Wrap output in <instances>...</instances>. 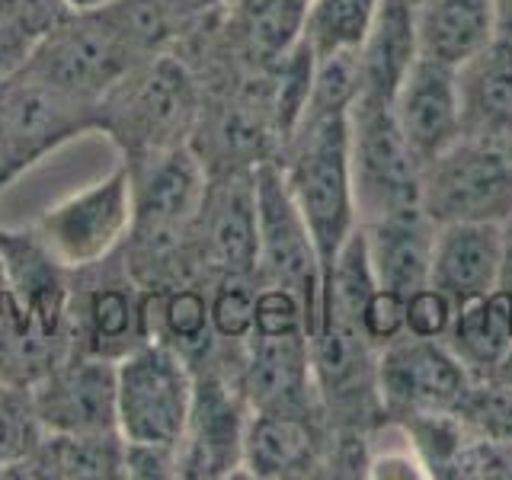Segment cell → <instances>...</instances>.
Wrapping results in <instances>:
<instances>
[{
	"label": "cell",
	"mask_w": 512,
	"mask_h": 480,
	"mask_svg": "<svg viewBox=\"0 0 512 480\" xmlns=\"http://www.w3.org/2000/svg\"><path fill=\"white\" fill-rule=\"evenodd\" d=\"M45 426L32 407L29 388L0 384V477H10L39 445Z\"/></svg>",
	"instance_id": "cell-28"
},
{
	"label": "cell",
	"mask_w": 512,
	"mask_h": 480,
	"mask_svg": "<svg viewBox=\"0 0 512 480\" xmlns=\"http://www.w3.org/2000/svg\"><path fill=\"white\" fill-rule=\"evenodd\" d=\"M84 132H96V103L77 100L26 68L0 80V189Z\"/></svg>",
	"instance_id": "cell-6"
},
{
	"label": "cell",
	"mask_w": 512,
	"mask_h": 480,
	"mask_svg": "<svg viewBox=\"0 0 512 480\" xmlns=\"http://www.w3.org/2000/svg\"><path fill=\"white\" fill-rule=\"evenodd\" d=\"M256 176V224H260V253H256V282L282 285L295 292L304 308L308 336L317 330L320 320V260L308 224H304L292 192L285 186L282 167L276 157L260 160L253 170Z\"/></svg>",
	"instance_id": "cell-10"
},
{
	"label": "cell",
	"mask_w": 512,
	"mask_h": 480,
	"mask_svg": "<svg viewBox=\"0 0 512 480\" xmlns=\"http://www.w3.org/2000/svg\"><path fill=\"white\" fill-rule=\"evenodd\" d=\"M29 394L45 432H119L112 359L68 352Z\"/></svg>",
	"instance_id": "cell-14"
},
{
	"label": "cell",
	"mask_w": 512,
	"mask_h": 480,
	"mask_svg": "<svg viewBox=\"0 0 512 480\" xmlns=\"http://www.w3.org/2000/svg\"><path fill=\"white\" fill-rule=\"evenodd\" d=\"M416 48L420 58L461 68L496 39L493 0H416Z\"/></svg>",
	"instance_id": "cell-22"
},
{
	"label": "cell",
	"mask_w": 512,
	"mask_h": 480,
	"mask_svg": "<svg viewBox=\"0 0 512 480\" xmlns=\"http://www.w3.org/2000/svg\"><path fill=\"white\" fill-rule=\"evenodd\" d=\"M410 4H416V0H410Z\"/></svg>",
	"instance_id": "cell-38"
},
{
	"label": "cell",
	"mask_w": 512,
	"mask_h": 480,
	"mask_svg": "<svg viewBox=\"0 0 512 480\" xmlns=\"http://www.w3.org/2000/svg\"><path fill=\"white\" fill-rule=\"evenodd\" d=\"M36 42L39 36L29 26L10 20V16H0V80L23 71V64L29 61Z\"/></svg>",
	"instance_id": "cell-32"
},
{
	"label": "cell",
	"mask_w": 512,
	"mask_h": 480,
	"mask_svg": "<svg viewBox=\"0 0 512 480\" xmlns=\"http://www.w3.org/2000/svg\"><path fill=\"white\" fill-rule=\"evenodd\" d=\"M324 464L327 442L320 439L311 413L250 410L240 474L260 480H288L308 477Z\"/></svg>",
	"instance_id": "cell-18"
},
{
	"label": "cell",
	"mask_w": 512,
	"mask_h": 480,
	"mask_svg": "<svg viewBox=\"0 0 512 480\" xmlns=\"http://www.w3.org/2000/svg\"><path fill=\"white\" fill-rule=\"evenodd\" d=\"M135 221L132 173L119 160L103 180L71 192L29 224L64 269H87L125 247Z\"/></svg>",
	"instance_id": "cell-8"
},
{
	"label": "cell",
	"mask_w": 512,
	"mask_h": 480,
	"mask_svg": "<svg viewBox=\"0 0 512 480\" xmlns=\"http://www.w3.org/2000/svg\"><path fill=\"white\" fill-rule=\"evenodd\" d=\"M503 224H436L429 285L442 288L455 304L487 295L500 285Z\"/></svg>",
	"instance_id": "cell-19"
},
{
	"label": "cell",
	"mask_w": 512,
	"mask_h": 480,
	"mask_svg": "<svg viewBox=\"0 0 512 480\" xmlns=\"http://www.w3.org/2000/svg\"><path fill=\"white\" fill-rule=\"evenodd\" d=\"M256 167L212 173L205 205L192 231V253L202 279L256 276L260 224H256Z\"/></svg>",
	"instance_id": "cell-13"
},
{
	"label": "cell",
	"mask_w": 512,
	"mask_h": 480,
	"mask_svg": "<svg viewBox=\"0 0 512 480\" xmlns=\"http://www.w3.org/2000/svg\"><path fill=\"white\" fill-rule=\"evenodd\" d=\"M196 368L180 349L151 336L116 362V429L132 445L180 448Z\"/></svg>",
	"instance_id": "cell-3"
},
{
	"label": "cell",
	"mask_w": 512,
	"mask_h": 480,
	"mask_svg": "<svg viewBox=\"0 0 512 480\" xmlns=\"http://www.w3.org/2000/svg\"><path fill=\"white\" fill-rule=\"evenodd\" d=\"M349 167L359 224L420 205L423 164L397 128L391 103L356 96L349 106Z\"/></svg>",
	"instance_id": "cell-7"
},
{
	"label": "cell",
	"mask_w": 512,
	"mask_h": 480,
	"mask_svg": "<svg viewBox=\"0 0 512 480\" xmlns=\"http://www.w3.org/2000/svg\"><path fill=\"white\" fill-rule=\"evenodd\" d=\"M138 61L144 58L103 10H71L36 42L23 68L77 100L100 103Z\"/></svg>",
	"instance_id": "cell-9"
},
{
	"label": "cell",
	"mask_w": 512,
	"mask_h": 480,
	"mask_svg": "<svg viewBox=\"0 0 512 480\" xmlns=\"http://www.w3.org/2000/svg\"><path fill=\"white\" fill-rule=\"evenodd\" d=\"M68 340L71 352L112 362L151 340V288L135 279L122 250L71 272Z\"/></svg>",
	"instance_id": "cell-5"
},
{
	"label": "cell",
	"mask_w": 512,
	"mask_h": 480,
	"mask_svg": "<svg viewBox=\"0 0 512 480\" xmlns=\"http://www.w3.org/2000/svg\"><path fill=\"white\" fill-rule=\"evenodd\" d=\"M445 343L474 378H490L512 346V295L496 285L487 295L455 304Z\"/></svg>",
	"instance_id": "cell-25"
},
{
	"label": "cell",
	"mask_w": 512,
	"mask_h": 480,
	"mask_svg": "<svg viewBox=\"0 0 512 480\" xmlns=\"http://www.w3.org/2000/svg\"><path fill=\"white\" fill-rule=\"evenodd\" d=\"M493 381H503V384H512V346H509V352L503 356V362L493 368V375H490Z\"/></svg>",
	"instance_id": "cell-35"
},
{
	"label": "cell",
	"mask_w": 512,
	"mask_h": 480,
	"mask_svg": "<svg viewBox=\"0 0 512 480\" xmlns=\"http://www.w3.org/2000/svg\"><path fill=\"white\" fill-rule=\"evenodd\" d=\"M276 164L311 231L320 276L327 285L336 256L359 231V205L349 167V112L304 119L279 148Z\"/></svg>",
	"instance_id": "cell-1"
},
{
	"label": "cell",
	"mask_w": 512,
	"mask_h": 480,
	"mask_svg": "<svg viewBox=\"0 0 512 480\" xmlns=\"http://www.w3.org/2000/svg\"><path fill=\"white\" fill-rule=\"evenodd\" d=\"M391 112L420 164H429L461 135V103L455 68L416 58L404 84L397 87Z\"/></svg>",
	"instance_id": "cell-17"
},
{
	"label": "cell",
	"mask_w": 512,
	"mask_h": 480,
	"mask_svg": "<svg viewBox=\"0 0 512 480\" xmlns=\"http://www.w3.org/2000/svg\"><path fill=\"white\" fill-rule=\"evenodd\" d=\"M10 477L116 480L125 477V442L119 432H42L32 455Z\"/></svg>",
	"instance_id": "cell-24"
},
{
	"label": "cell",
	"mask_w": 512,
	"mask_h": 480,
	"mask_svg": "<svg viewBox=\"0 0 512 480\" xmlns=\"http://www.w3.org/2000/svg\"><path fill=\"white\" fill-rule=\"evenodd\" d=\"M359 327L365 333V340L375 349H384L394 343L397 336L407 333V298L391 288L375 285L365 295L362 311H359Z\"/></svg>",
	"instance_id": "cell-29"
},
{
	"label": "cell",
	"mask_w": 512,
	"mask_h": 480,
	"mask_svg": "<svg viewBox=\"0 0 512 480\" xmlns=\"http://www.w3.org/2000/svg\"><path fill=\"white\" fill-rule=\"evenodd\" d=\"M247 420L250 404L234 372L218 365V359L196 365V388L180 442V477L221 480L240 474Z\"/></svg>",
	"instance_id": "cell-12"
},
{
	"label": "cell",
	"mask_w": 512,
	"mask_h": 480,
	"mask_svg": "<svg viewBox=\"0 0 512 480\" xmlns=\"http://www.w3.org/2000/svg\"><path fill=\"white\" fill-rule=\"evenodd\" d=\"M151 336L180 349L192 368L215 356V330L208 314V282H176L151 292Z\"/></svg>",
	"instance_id": "cell-26"
},
{
	"label": "cell",
	"mask_w": 512,
	"mask_h": 480,
	"mask_svg": "<svg viewBox=\"0 0 512 480\" xmlns=\"http://www.w3.org/2000/svg\"><path fill=\"white\" fill-rule=\"evenodd\" d=\"M455 317V301L442 288L423 285L407 295V333L426 340H445Z\"/></svg>",
	"instance_id": "cell-30"
},
{
	"label": "cell",
	"mask_w": 512,
	"mask_h": 480,
	"mask_svg": "<svg viewBox=\"0 0 512 480\" xmlns=\"http://www.w3.org/2000/svg\"><path fill=\"white\" fill-rule=\"evenodd\" d=\"M202 96V80L180 52H157L96 103V132L116 144L122 160L189 144Z\"/></svg>",
	"instance_id": "cell-2"
},
{
	"label": "cell",
	"mask_w": 512,
	"mask_h": 480,
	"mask_svg": "<svg viewBox=\"0 0 512 480\" xmlns=\"http://www.w3.org/2000/svg\"><path fill=\"white\" fill-rule=\"evenodd\" d=\"M71 10H100L106 4H112V0H64Z\"/></svg>",
	"instance_id": "cell-36"
},
{
	"label": "cell",
	"mask_w": 512,
	"mask_h": 480,
	"mask_svg": "<svg viewBox=\"0 0 512 480\" xmlns=\"http://www.w3.org/2000/svg\"><path fill=\"white\" fill-rule=\"evenodd\" d=\"M7 298H10V288H7V269H4V256H0V317H4Z\"/></svg>",
	"instance_id": "cell-37"
},
{
	"label": "cell",
	"mask_w": 512,
	"mask_h": 480,
	"mask_svg": "<svg viewBox=\"0 0 512 480\" xmlns=\"http://www.w3.org/2000/svg\"><path fill=\"white\" fill-rule=\"evenodd\" d=\"M256 276H218L208 279V314H212L215 343L237 349L253 333L256 314Z\"/></svg>",
	"instance_id": "cell-27"
},
{
	"label": "cell",
	"mask_w": 512,
	"mask_h": 480,
	"mask_svg": "<svg viewBox=\"0 0 512 480\" xmlns=\"http://www.w3.org/2000/svg\"><path fill=\"white\" fill-rule=\"evenodd\" d=\"M461 135L512 141V42L496 36L455 68Z\"/></svg>",
	"instance_id": "cell-21"
},
{
	"label": "cell",
	"mask_w": 512,
	"mask_h": 480,
	"mask_svg": "<svg viewBox=\"0 0 512 480\" xmlns=\"http://www.w3.org/2000/svg\"><path fill=\"white\" fill-rule=\"evenodd\" d=\"M125 477H138V480L180 477V448L125 442Z\"/></svg>",
	"instance_id": "cell-31"
},
{
	"label": "cell",
	"mask_w": 512,
	"mask_h": 480,
	"mask_svg": "<svg viewBox=\"0 0 512 480\" xmlns=\"http://www.w3.org/2000/svg\"><path fill=\"white\" fill-rule=\"evenodd\" d=\"M420 58L410 0H381L375 20L359 42V96L391 103L407 71Z\"/></svg>",
	"instance_id": "cell-23"
},
{
	"label": "cell",
	"mask_w": 512,
	"mask_h": 480,
	"mask_svg": "<svg viewBox=\"0 0 512 480\" xmlns=\"http://www.w3.org/2000/svg\"><path fill=\"white\" fill-rule=\"evenodd\" d=\"M420 208L432 224H509L512 141L458 135L423 164Z\"/></svg>",
	"instance_id": "cell-4"
},
{
	"label": "cell",
	"mask_w": 512,
	"mask_h": 480,
	"mask_svg": "<svg viewBox=\"0 0 512 480\" xmlns=\"http://www.w3.org/2000/svg\"><path fill=\"white\" fill-rule=\"evenodd\" d=\"M0 256L13 308L39 330L68 340L71 269L48 253L32 228H0Z\"/></svg>",
	"instance_id": "cell-16"
},
{
	"label": "cell",
	"mask_w": 512,
	"mask_h": 480,
	"mask_svg": "<svg viewBox=\"0 0 512 480\" xmlns=\"http://www.w3.org/2000/svg\"><path fill=\"white\" fill-rule=\"evenodd\" d=\"M496 7V36L512 42V0H493Z\"/></svg>",
	"instance_id": "cell-34"
},
{
	"label": "cell",
	"mask_w": 512,
	"mask_h": 480,
	"mask_svg": "<svg viewBox=\"0 0 512 480\" xmlns=\"http://www.w3.org/2000/svg\"><path fill=\"white\" fill-rule=\"evenodd\" d=\"M221 48L237 71L272 74L304 42L311 0H221Z\"/></svg>",
	"instance_id": "cell-15"
},
{
	"label": "cell",
	"mask_w": 512,
	"mask_h": 480,
	"mask_svg": "<svg viewBox=\"0 0 512 480\" xmlns=\"http://www.w3.org/2000/svg\"><path fill=\"white\" fill-rule=\"evenodd\" d=\"M477 378L468 372L445 340L426 336H397L378 349L375 388L378 404L388 416H420L458 410Z\"/></svg>",
	"instance_id": "cell-11"
},
{
	"label": "cell",
	"mask_w": 512,
	"mask_h": 480,
	"mask_svg": "<svg viewBox=\"0 0 512 480\" xmlns=\"http://www.w3.org/2000/svg\"><path fill=\"white\" fill-rule=\"evenodd\" d=\"M500 288L512 295V221L503 224V256H500Z\"/></svg>",
	"instance_id": "cell-33"
},
{
	"label": "cell",
	"mask_w": 512,
	"mask_h": 480,
	"mask_svg": "<svg viewBox=\"0 0 512 480\" xmlns=\"http://www.w3.org/2000/svg\"><path fill=\"white\" fill-rule=\"evenodd\" d=\"M362 240H365L368 266H372V276L378 285L400 292L404 298L416 292V288L429 285L436 224L426 218L420 205L407 208V212L365 221Z\"/></svg>",
	"instance_id": "cell-20"
}]
</instances>
